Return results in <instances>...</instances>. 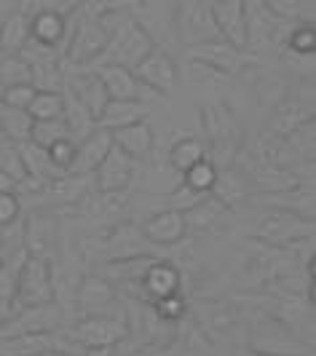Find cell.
Wrapping results in <instances>:
<instances>
[{"instance_id": "1", "label": "cell", "mask_w": 316, "mask_h": 356, "mask_svg": "<svg viewBox=\"0 0 316 356\" xmlns=\"http://www.w3.org/2000/svg\"><path fill=\"white\" fill-rule=\"evenodd\" d=\"M153 46H158V43L156 38L148 33V27L142 22H137L134 17H129L107 35L105 51H102L100 62L94 67H100V65H118V67H126V70H134Z\"/></svg>"}, {"instance_id": "2", "label": "cell", "mask_w": 316, "mask_h": 356, "mask_svg": "<svg viewBox=\"0 0 316 356\" xmlns=\"http://www.w3.org/2000/svg\"><path fill=\"white\" fill-rule=\"evenodd\" d=\"M78 17V24H72L68 17V40L62 49V62H70V67H84L91 70L107 46V30L97 22V19Z\"/></svg>"}, {"instance_id": "3", "label": "cell", "mask_w": 316, "mask_h": 356, "mask_svg": "<svg viewBox=\"0 0 316 356\" xmlns=\"http://www.w3.org/2000/svg\"><path fill=\"white\" fill-rule=\"evenodd\" d=\"M204 129L212 145V161L230 166L233 159L242 153L244 131L236 121V115L226 105H207L204 107Z\"/></svg>"}, {"instance_id": "4", "label": "cell", "mask_w": 316, "mask_h": 356, "mask_svg": "<svg viewBox=\"0 0 316 356\" xmlns=\"http://www.w3.org/2000/svg\"><path fill=\"white\" fill-rule=\"evenodd\" d=\"M54 303V273H52V260L43 252H30L24 268L19 273L17 295L11 308H33V305H46Z\"/></svg>"}, {"instance_id": "5", "label": "cell", "mask_w": 316, "mask_h": 356, "mask_svg": "<svg viewBox=\"0 0 316 356\" xmlns=\"http://www.w3.org/2000/svg\"><path fill=\"white\" fill-rule=\"evenodd\" d=\"M314 236V220H303L295 212L271 207L255 225V238L265 241V247H287Z\"/></svg>"}, {"instance_id": "6", "label": "cell", "mask_w": 316, "mask_h": 356, "mask_svg": "<svg viewBox=\"0 0 316 356\" xmlns=\"http://www.w3.org/2000/svg\"><path fill=\"white\" fill-rule=\"evenodd\" d=\"M188 59L201 62V65H207V67H212V70L220 72V75H228V78L230 75H239V72L246 70L249 65L258 62L255 54H249L246 49L230 43L226 38H212L207 43L191 46V49H188Z\"/></svg>"}, {"instance_id": "7", "label": "cell", "mask_w": 316, "mask_h": 356, "mask_svg": "<svg viewBox=\"0 0 316 356\" xmlns=\"http://www.w3.org/2000/svg\"><path fill=\"white\" fill-rule=\"evenodd\" d=\"M175 24L180 40L191 49L198 43H207L212 38H223L214 17H212V6L201 0H177L175 3Z\"/></svg>"}, {"instance_id": "8", "label": "cell", "mask_w": 316, "mask_h": 356, "mask_svg": "<svg viewBox=\"0 0 316 356\" xmlns=\"http://www.w3.org/2000/svg\"><path fill=\"white\" fill-rule=\"evenodd\" d=\"M129 335V327L123 319H113V316H102V314H91L84 321H78L75 327L68 330L65 338L72 340L84 348H116Z\"/></svg>"}, {"instance_id": "9", "label": "cell", "mask_w": 316, "mask_h": 356, "mask_svg": "<svg viewBox=\"0 0 316 356\" xmlns=\"http://www.w3.org/2000/svg\"><path fill=\"white\" fill-rule=\"evenodd\" d=\"M132 72H134V78L140 81L142 86L150 94H156V97L158 94H172L177 89V81H180L177 62L172 59V54L166 49H161V46H153Z\"/></svg>"}, {"instance_id": "10", "label": "cell", "mask_w": 316, "mask_h": 356, "mask_svg": "<svg viewBox=\"0 0 316 356\" xmlns=\"http://www.w3.org/2000/svg\"><path fill=\"white\" fill-rule=\"evenodd\" d=\"M134 169H137V161L113 145L105 161L91 175L94 177V191H100V193H123L134 179Z\"/></svg>"}, {"instance_id": "11", "label": "cell", "mask_w": 316, "mask_h": 356, "mask_svg": "<svg viewBox=\"0 0 316 356\" xmlns=\"http://www.w3.org/2000/svg\"><path fill=\"white\" fill-rule=\"evenodd\" d=\"M142 286V295L150 300V303H156L161 298H166V295H175L182 289V273H180V268L172 263V260H150V266L142 270V276L137 279Z\"/></svg>"}, {"instance_id": "12", "label": "cell", "mask_w": 316, "mask_h": 356, "mask_svg": "<svg viewBox=\"0 0 316 356\" xmlns=\"http://www.w3.org/2000/svg\"><path fill=\"white\" fill-rule=\"evenodd\" d=\"M62 89L70 91L72 97L94 115V121H97V115L102 113V107L110 99L102 81H100V75L94 70H84V67H72V72H65V86Z\"/></svg>"}, {"instance_id": "13", "label": "cell", "mask_w": 316, "mask_h": 356, "mask_svg": "<svg viewBox=\"0 0 316 356\" xmlns=\"http://www.w3.org/2000/svg\"><path fill=\"white\" fill-rule=\"evenodd\" d=\"M113 147V137L107 129L94 126L86 137L75 143V159H72L70 175H94L97 166L105 161V156Z\"/></svg>"}, {"instance_id": "14", "label": "cell", "mask_w": 316, "mask_h": 356, "mask_svg": "<svg viewBox=\"0 0 316 356\" xmlns=\"http://www.w3.org/2000/svg\"><path fill=\"white\" fill-rule=\"evenodd\" d=\"M142 236L153 244V247H175L185 238V217L177 209H166V212H156L145 225L140 228Z\"/></svg>"}, {"instance_id": "15", "label": "cell", "mask_w": 316, "mask_h": 356, "mask_svg": "<svg viewBox=\"0 0 316 356\" xmlns=\"http://www.w3.org/2000/svg\"><path fill=\"white\" fill-rule=\"evenodd\" d=\"M212 17L220 30V35L244 49V27H246V0H214Z\"/></svg>"}, {"instance_id": "16", "label": "cell", "mask_w": 316, "mask_h": 356, "mask_svg": "<svg viewBox=\"0 0 316 356\" xmlns=\"http://www.w3.org/2000/svg\"><path fill=\"white\" fill-rule=\"evenodd\" d=\"M94 72L100 75L110 99H142L145 102L148 89L134 78L132 70L118 67V65H100V67H94Z\"/></svg>"}, {"instance_id": "17", "label": "cell", "mask_w": 316, "mask_h": 356, "mask_svg": "<svg viewBox=\"0 0 316 356\" xmlns=\"http://www.w3.org/2000/svg\"><path fill=\"white\" fill-rule=\"evenodd\" d=\"M148 102L142 99H107V105L102 107V113L97 115V126L107 129V131H116L121 126L137 124L148 118Z\"/></svg>"}, {"instance_id": "18", "label": "cell", "mask_w": 316, "mask_h": 356, "mask_svg": "<svg viewBox=\"0 0 316 356\" xmlns=\"http://www.w3.org/2000/svg\"><path fill=\"white\" fill-rule=\"evenodd\" d=\"M19 159H22V166H24V175L30 179H35L38 185H52L54 179L65 177L56 166L52 163L49 159V150L46 147H40L35 143H19Z\"/></svg>"}, {"instance_id": "19", "label": "cell", "mask_w": 316, "mask_h": 356, "mask_svg": "<svg viewBox=\"0 0 316 356\" xmlns=\"http://www.w3.org/2000/svg\"><path fill=\"white\" fill-rule=\"evenodd\" d=\"M30 38L43 43V46H52L59 49L65 46L68 40V17L62 14H54V11H30Z\"/></svg>"}, {"instance_id": "20", "label": "cell", "mask_w": 316, "mask_h": 356, "mask_svg": "<svg viewBox=\"0 0 316 356\" xmlns=\"http://www.w3.org/2000/svg\"><path fill=\"white\" fill-rule=\"evenodd\" d=\"M110 137H113V145L123 150L126 156H132V159H145L150 150H153V143H156V137H153V129L148 126V121H137V124H129V126H121V129H116V131H110Z\"/></svg>"}, {"instance_id": "21", "label": "cell", "mask_w": 316, "mask_h": 356, "mask_svg": "<svg viewBox=\"0 0 316 356\" xmlns=\"http://www.w3.org/2000/svg\"><path fill=\"white\" fill-rule=\"evenodd\" d=\"M212 198H217L226 209H236L239 204H244L246 196H249V188H246V179L233 169V166H223L217 169V177H214V185L210 191Z\"/></svg>"}, {"instance_id": "22", "label": "cell", "mask_w": 316, "mask_h": 356, "mask_svg": "<svg viewBox=\"0 0 316 356\" xmlns=\"http://www.w3.org/2000/svg\"><path fill=\"white\" fill-rule=\"evenodd\" d=\"M113 300H116V289L100 276H86L78 286V308L88 316L102 314L107 305H113Z\"/></svg>"}, {"instance_id": "23", "label": "cell", "mask_w": 316, "mask_h": 356, "mask_svg": "<svg viewBox=\"0 0 316 356\" xmlns=\"http://www.w3.org/2000/svg\"><path fill=\"white\" fill-rule=\"evenodd\" d=\"M30 40V17L22 11L0 24V54H19Z\"/></svg>"}, {"instance_id": "24", "label": "cell", "mask_w": 316, "mask_h": 356, "mask_svg": "<svg viewBox=\"0 0 316 356\" xmlns=\"http://www.w3.org/2000/svg\"><path fill=\"white\" fill-rule=\"evenodd\" d=\"M226 212H228V209H226L217 198H212L210 193H207L196 207H191L188 212H182V217H185V228H188V231H207V228H212Z\"/></svg>"}, {"instance_id": "25", "label": "cell", "mask_w": 316, "mask_h": 356, "mask_svg": "<svg viewBox=\"0 0 316 356\" xmlns=\"http://www.w3.org/2000/svg\"><path fill=\"white\" fill-rule=\"evenodd\" d=\"M27 247L24 250H17L11 254H3L0 257V298L6 303H14V295H17V284H19V273L24 268V260H27Z\"/></svg>"}, {"instance_id": "26", "label": "cell", "mask_w": 316, "mask_h": 356, "mask_svg": "<svg viewBox=\"0 0 316 356\" xmlns=\"http://www.w3.org/2000/svg\"><path fill=\"white\" fill-rule=\"evenodd\" d=\"M62 94H65V113H62V121L68 124V129H70V137L78 143L81 137H86L88 131L97 126V121H94V115L88 113L86 107L81 105L75 97H72L68 89H62Z\"/></svg>"}, {"instance_id": "27", "label": "cell", "mask_w": 316, "mask_h": 356, "mask_svg": "<svg viewBox=\"0 0 316 356\" xmlns=\"http://www.w3.org/2000/svg\"><path fill=\"white\" fill-rule=\"evenodd\" d=\"M268 207H279L287 212H295L303 220H314V193L311 191H298V188H290V191H279V193H268Z\"/></svg>"}, {"instance_id": "28", "label": "cell", "mask_w": 316, "mask_h": 356, "mask_svg": "<svg viewBox=\"0 0 316 356\" xmlns=\"http://www.w3.org/2000/svg\"><path fill=\"white\" fill-rule=\"evenodd\" d=\"M210 153H207V147L204 143L198 140V137H180L175 145H172V150H169V163H172V169L175 172H188L193 163H198L201 159H207Z\"/></svg>"}, {"instance_id": "29", "label": "cell", "mask_w": 316, "mask_h": 356, "mask_svg": "<svg viewBox=\"0 0 316 356\" xmlns=\"http://www.w3.org/2000/svg\"><path fill=\"white\" fill-rule=\"evenodd\" d=\"M314 118V113H311V107L306 110L303 105L298 102H284V105L276 110V115H274V124H271V134H276V137H287V134H292L298 126L308 124Z\"/></svg>"}, {"instance_id": "30", "label": "cell", "mask_w": 316, "mask_h": 356, "mask_svg": "<svg viewBox=\"0 0 316 356\" xmlns=\"http://www.w3.org/2000/svg\"><path fill=\"white\" fill-rule=\"evenodd\" d=\"M30 129H33V118L27 110H17V107L0 105V131L11 140V143H27L30 140Z\"/></svg>"}, {"instance_id": "31", "label": "cell", "mask_w": 316, "mask_h": 356, "mask_svg": "<svg viewBox=\"0 0 316 356\" xmlns=\"http://www.w3.org/2000/svg\"><path fill=\"white\" fill-rule=\"evenodd\" d=\"M27 113H30L33 121L62 118V113H65V94L62 91H35Z\"/></svg>"}, {"instance_id": "32", "label": "cell", "mask_w": 316, "mask_h": 356, "mask_svg": "<svg viewBox=\"0 0 316 356\" xmlns=\"http://www.w3.org/2000/svg\"><path fill=\"white\" fill-rule=\"evenodd\" d=\"M59 140H72L70 129L62 118H49V121H33L30 129V143L40 145V147H49V145L59 143Z\"/></svg>"}, {"instance_id": "33", "label": "cell", "mask_w": 316, "mask_h": 356, "mask_svg": "<svg viewBox=\"0 0 316 356\" xmlns=\"http://www.w3.org/2000/svg\"><path fill=\"white\" fill-rule=\"evenodd\" d=\"M30 83V65L19 54H3L0 56V89Z\"/></svg>"}, {"instance_id": "34", "label": "cell", "mask_w": 316, "mask_h": 356, "mask_svg": "<svg viewBox=\"0 0 316 356\" xmlns=\"http://www.w3.org/2000/svg\"><path fill=\"white\" fill-rule=\"evenodd\" d=\"M217 163L207 156V159H201L198 163H193L188 172H182V182L188 185V188H193L198 193H210L212 185H214V177H217Z\"/></svg>"}, {"instance_id": "35", "label": "cell", "mask_w": 316, "mask_h": 356, "mask_svg": "<svg viewBox=\"0 0 316 356\" xmlns=\"http://www.w3.org/2000/svg\"><path fill=\"white\" fill-rule=\"evenodd\" d=\"M287 49L298 56H314L316 51V30L314 24H298L287 33Z\"/></svg>"}, {"instance_id": "36", "label": "cell", "mask_w": 316, "mask_h": 356, "mask_svg": "<svg viewBox=\"0 0 316 356\" xmlns=\"http://www.w3.org/2000/svg\"><path fill=\"white\" fill-rule=\"evenodd\" d=\"M156 319L164 321V324H175L185 316V311H188V303H185V298H182V292H175V295H166V298H161L156 300Z\"/></svg>"}, {"instance_id": "37", "label": "cell", "mask_w": 316, "mask_h": 356, "mask_svg": "<svg viewBox=\"0 0 316 356\" xmlns=\"http://www.w3.org/2000/svg\"><path fill=\"white\" fill-rule=\"evenodd\" d=\"M121 8H132V0H81L78 14L86 19H100Z\"/></svg>"}, {"instance_id": "38", "label": "cell", "mask_w": 316, "mask_h": 356, "mask_svg": "<svg viewBox=\"0 0 316 356\" xmlns=\"http://www.w3.org/2000/svg\"><path fill=\"white\" fill-rule=\"evenodd\" d=\"M35 86L33 83H19V86H8V89H0V105L6 107H17V110H27L33 97H35Z\"/></svg>"}, {"instance_id": "39", "label": "cell", "mask_w": 316, "mask_h": 356, "mask_svg": "<svg viewBox=\"0 0 316 356\" xmlns=\"http://www.w3.org/2000/svg\"><path fill=\"white\" fill-rule=\"evenodd\" d=\"M49 150V159L52 163L62 172V175H70L72 159H75V140H59L46 147Z\"/></svg>"}, {"instance_id": "40", "label": "cell", "mask_w": 316, "mask_h": 356, "mask_svg": "<svg viewBox=\"0 0 316 356\" xmlns=\"http://www.w3.org/2000/svg\"><path fill=\"white\" fill-rule=\"evenodd\" d=\"M22 217V201H19L17 191H6L0 193V228L11 225Z\"/></svg>"}, {"instance_id": "41", "label": "cell", "mask_w": 316, "mask_h": 356, "mask_svg": "<svg viewBox=\"0 0 316 356\" xmlns=\"http://www.w3.org/2000/svg\"><path fill=\"white\" fill-rule=\"evenodd\" d=\"M207 196V193H198L193 188H188L185 182L177 188L175 193H172V201H169V209H177V212H188L191 207H196L201 198Z\"/></svg>"}, {"instance_id": "42", "label": "cell", "mask_w": 316, "mask_h": 356, "mask_svg": "<svg viewBox=\"0 0 316 356\" xmlns=\"http://www.w3.org/2000/svg\"><path fill=\"white\" fill-rule=\"evenodd\" d=\"M22 11H27L24 0H0V24L8 22L11 17H17V14H22Z\"/></svg>"}, {"instance_id": "43", "label": "cell", "mask_w": 316, "mask_h": 356, "mask_svg": "<svg viewBox=\"0 0 316 356\" xmlns=\"http://www.w3.org/2000/svg\"><path fill=\"white\" fill-rule=\"evenodd\" d=\"M6 191H17V182L0 169V193H6Z\"/></svg>"}, {"instance_id": "44", "label": "cell", "mask_w": 316, "mask_h": 356, "mask_svg": "<svg viewBox=\"0 0 316 356\" xmlns=\"http://www.w3.org/2000/svg\"><path fill=\"white\" fill-rule=\"evenodd\" d=\"M116 348H84L78 356H113Z\"/></svg>"}, {"instance_id": "45", "label": "cell", "mask_w": 316, "mask_h": 356, "mask_svg": "<svg viewBox=\"0 0 316 356\" xmlns=\"http://www.w3.org/2000/svg\"><path fill=\"white\" fill-rule=\"evenodd\" d=\"M35 356H72L70 351H65V348H49V351H40Z\"/></svg>"}, {"instance_id": "46", "label": "cell", "mask_w": 316, "mask_h": 356, "mask_svg": "<svg viewBox=\"0 0 316 356\" xmlns=\"http://www.w3.org/2000/svg\"><path fill=\"white\" fill-rule=\"evenodd\" d=\"M242 356H279V354H265V351H255V348H249V351H244Z\"/></svg>"}, {"instance_id": "47", "label": "cell", "mask_w": 316, "mask_h": 356, "mask_svg": "<svg viewBox=\"0 0 316 356\" xmlns=\"http://www.w3.org/2000/svg\"><path fill=\"white\" fill-rule=\"evenodd\" d=\"M0 56H3V54H0Z\"/></svg>"}]
</instances>
